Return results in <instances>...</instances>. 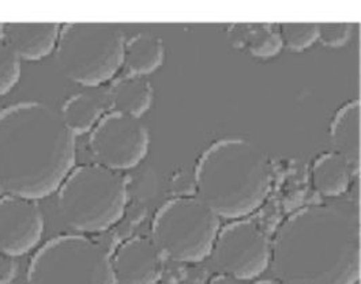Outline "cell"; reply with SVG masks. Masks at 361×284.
<instances>
[{
    "mask_svg": "<svg viewBox=\"0 0 361 284\" xmlns=\"http://www.w3.org/2000/svg\"><path fill=\"white\" fill-rule=\"evenodd\" d=\"M282 46L292 52H301L318 41V23L286 22L279 26Z\"/></svg>",
    "mask_w": 361,
    "mask_h": 284,
    "instance_id": "obj_19",
    "label": "cell"
},
{
    "mask_svg": "<svg viewBox=\"0 0 361 284\" xmlns=\"http://www.w3.org/2000/svg\"><path fill=\"white\" fill-rule=\"evenodd\" d=\"M44 215L36 200L4 195L0 198V254L20 257L40 244Z\"/></svg>",
    "mask_w": 361,
    "mask_h": 284,
    "instance_id": "obj_10",
    "label": "cell"
},
{
    "mask_svg": "<svg viewBox=\"0 0 361 284\" xmlns=\"http://www.w3.org/2000/svg\"><path fill=\"white\" fill-rule=\"evenodd\" d=\"M75 135L61 112L25 101L0 110V191L40 200L58 192L75 167Z\"/></svg>",
    "mask_w": 361,
    "mask_h": 284,
    "instance_id": "obj_2",
    "label": "cell"
},
{
    "mask_svg": "<svg viewBox=\"0 0 361 284\" xmlns=\"http://www.w3.org/2000/svg\"><path fill=\"white\" fill-rule=\"evenodd\" d=\"M356 177L341 155L334 151L319 155L311 167V180L314 189L324 198H342Z\"/></svg>",
    "mask_w": 361,
    "mask_h": 284,
    "instance_id": "obj_14",
    "label": "cell"
},
{
    "mask_svg": "<svg viewBox=\"0 0 361 284\" xmlns=\"http://www.w3.org/2000/svg\"><path fill=\"white\" fill-rule=\"evenodd\" d=\"M128 188L118 172L97 163L75 166L58 189L63 221L80 234H100L119 224Z\"/></svg>",
    "mask_w": 361,
    "mask_h": 284,
    "instance_id": "obj_4",
    "label": "cell"
},
{
    "mask_svg": "<svg viewBox=\"0 0 361 284\" xmlns=\"http://www.w3.org/2000/svg\"><path fill=\"white\" fill-rule=\"evenodd\" d=\"M207 284H243L239 279L226 275V273H219L216 276H213Z\"/></svg>",
    "mask_w": 361,
    "mask_h": 284,
    "instance_id": "obj_24",
    "label": "cell"
},
{
    "mask_svg": "<svg viewBox=\"0 0 361 284\" xmlns=\"http://www.w3.org/2000/svg\"><path fill=\"white\" fill-rule=\"evenodd\" d=\"M149 144V131L140 117L114 110L101 117L89 136L96 163L114 172L137 167L146 158Z\"/></svg>",
    "mask_w": 361,
    "mask_h": 284,
    "instance_id": "obj_9",
    "label": "cell"
},
{
    "mask_svg": "<svg viewBox=\"0 0 361 284\" xmlns=\"http://www.w3.org/2000/svg\"><path fill=\"white\" fill-rule=\"evenodd\" d=\"M106 106L96 97L78 93L67 98L61 110V119L77 136L90 132L105 115Z\"/></svg>",
    "mask_w": 361,
    "mask_h": 284,
    "instance_id": "obj_18",
    "label": "cell"
},
{
    "mask_svg": "<svg viewBox=\"0 0 361 284\" xmlns=\"http://www.w3.org/2000/svg\"><path fill=\"white\" fill-rule=\"evenodd\" d=\"M159 284H173V283H159Z\"/></svg>",
    "mask_w": 361,
    "mask_h": 284,
    "instance_id": "obj_26",
    "label": "cell"
},
{
    "mask_svg": "<svg viewBox=\"0 0 361 284\" xmlns=\"http://www.w3.org/2000/svg\"><path fill=\"white\" fill-rule=\"evenodd\" d=\"M118 284H159L164 275V257L147 237L135 235L119 245L111 257Z\"/></svg>",
    "mask_w": 361,
    "mask_h": 284,
    "instance_id": "obj_11",
    "label": "cell"
},
{
    "mask_svg": "<svg viewBox=\"0 0 361 284\" xmlns=\"http://www.w3.org/2000/svg\"><path fill=\"white\" fill-rule=\"evenodd\" d=\"M165 59V45L160 37L138 33L126 40L123 67L128 77H145L159 70Z\"/></svg>",
    "mask_w": 361,
    "mask_h": 284,
    "instance_id": "obj_15",
    "label": "cell"
},
{
    "mask_svg": "<svg viewBox=\"0 0 361 284\" xmlns=\"http://www.w3.org/2000/svg\"><path fill=\"white\" fill-rule=\"evenodd\" d=\"M61 26L55 22H8L1 27L3 41L20 60H42L55 51Z\"/></svg>",
    "mask_w": 361,
    "mask_h": 284,
    "instance_id": "obj_12",
    "label": "cell"
},
{
    "mask_svg": "<svg viewBox=\"0 0 361 284\" xmlns=\"http://www.w3.org/2000/svg\"><path fill=\"white\" fill-rule=\"evenodd\" d=\"M18 273V265L13 257L0 254V284L14 282Z\"/></svg>",
    "mask_w": 361,
    "mask_h": 284,
    "instance_id": "obj_23",
    "label": "cell"
},
{
    "mask_svg": "<svg viewBox=\"0 0 361 284\" xmlns=\"http://www.w3.org/2000/svg\"><path fill=\"white\" fill-rule=\"evenodd\" d=\"M333 151L349 163L355 176L360 172V101L343 103L330 122Z\"/></svg>",
    "mask_w": 361,
    "mask_h": 284,
    "instance_id": "obj_13",
    "label": "cell"
},
{
    "mask_svg": "<svg viewBox=\"0 0 361 284\" xmlns=\"http://www.w3.org/2000/svg\"><path fill=\"white\" fill-rule=\"evenodd\" d=\"M26 284H118L109 252L82 234L51 238L33 254Z\"/></svg>",
    "mask_w": 361,
    "mask_h": 284,
    "instance_id": "obj_7",
    "label": "cell"
},
{
    "mask_svg": "<svg viewBox=\"0 0 361 284\" xmlns=\"http://www.w3.org/2000/svg\"><path fill=\"white\" fill-rule=\"evenodd\" d=\"M194 180L197 196L219 218L244 219L266 202L273 185V167L257 143L224 138L202 153Z\"/></svg>",
    "mask_w": 361,
    "mask_h": 284,
    "instance_id": "obj_3",
    "label": "cell"
},
{
    "mask_svg": "<svg viewBox=\"0 0 361 284\" xmlns=\"http://www.w3.org/2000/svg\"><path fill=\"white\" fill-rule=\"evenodd\" d=\"M254 284H282L280 280L277 279H263V280H258Z\"/></svg>",
    "mask_w": 361,
    "mask_h": 284,
    "instance_id": "obj_25",
    "label": "cell"
},
{
    "mask_svg": "<svg viewBox=\"0 0 361 284\" xmlns=\"http://www.w3.org/2000/svg\"><path fill=\"white\" fill-rule=\"evenodd\" d=\"M221 273L254 280L270 266L271 240L251 219H235L219 231L212 254Z\"/></svg>",
    "mask_w": 361,
    "mask_h": 284,
    "instance_id": "obj_8",
    "label": "cell"
},
{
    "mask_svg": "<svg viewBox=\"0 0 361 284\" xmlns=\"http://www.w3.org/2000/svg\"><path fill=\"white\" fill-rule=\"evenodd\" d=\"M353 33V25L346 22H331L318 25V41L324 46L341 48L348 44Z\"/></svg>",
    "mask_w": 361,
    "mask_h": 284,
    "instance_id": "obj_21",
    "label": "cell"
},
{
    "mask_svg": "<svg viewBox=\"0 0 361 284\" xmlns=\"http://www.w3.org/2000/svg\"><path fill=\"white\" fill-rule=\"evenodd\" d=\"M360 204L333 199L289 215L271 241L270 268L282 284H357Z\"/></svg>",
    "mask_w": 361,
    "mask_h": 284,
    "instance_id": "obj_1",
    "label": "cell"
},
{
    "mask_svg": "<svg viewBox=\"0 0 361 284\" xmlns=\"http://www.w3.org/2000/svg\"><path fill=\"white\" fill-rule=\"evenodd\" d=\"M220 228L219 215L198 196H180L159 208L150 240L164 259L195 264L212 254Z\"/></svg>",
    "mask_w": 361,
    "mask_h": 284,
    "instance_id": "obj_6",
    "label": "cell"
},
{
    "mask_svg": "<svg viewBox=\"0 0 361 284\" xmlns=\"http://www.w3.org/2000/svg\"><path fill=\"white\" fill-rule=\"evenodd\" d=\"M124 45V32L116 23H66L61 26L55 59L66 78L96 87L119 72Z\"/></svg>",
    "mask_w": 361,
    "mask_h": 284,
    "instance_id": "obj_5",
    "label": "cell"
},
{
    "mask_svg": "<svg viewBox=\"0 0 361 284\" xmlns=\"http://www.w3.org/2000/svg\"><path fill=\"white\" fill-rule=\"evenodd\" d=\"M172 191H173V193H175V198H180V196H197L194 174H188V173H180V174H178V177L173 179Z\"/></svg>",
    "mask_w": 361,
    "mask_h": 284,
    "instance_id": "obj_22",
    "label": "cell"
},
{
    "mask_svg": "<svg viewBox=\"0 0 361 284\" xmlns=\"http://www.w3.org/2000/svg\"><path fill=\"white\" fill-rule=\"evenodd\" d=\"M154 98L152 83L143 77H124L109 93V108L134 117L145 115Z\"/></svg>",
    "mask_w": 361,
    "mask_h": 284,
    "instance_id": "obj_16",
    "label": "cell"
},
{
    "mask_svg": "<svg viewBox=\"0 0 361 284\" xmlns=\"http://www.w3.org/2000/svg\"><path fill=\"white\" fill-rule=\"evenodd\" d=\"M229 37L235 46H245L259 59H271L282 49L279 26L273 23L233 25L229 29Z\"/></svg>",
    "mask_w": 361,
    "mask_h": 284,
    "instance_id": "obj_17",
    "label": "cell"
},
{
    "mask_svg": "<svg viewBox=\"0 0 361 284\" xmlns=\"http://www.w3.org/2000/svg\"><path fill=\"white\" fill-rule=\"evenodd\" d=\"M20 60L11 48L0 40V97L8 94L20 82Z\"/></svg>",
    "mask_w": 361,
    "mask_h": 284,
    "instance_id": "obj_20",
    "label": "cell"
}]
</instances>
